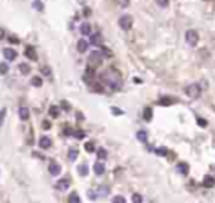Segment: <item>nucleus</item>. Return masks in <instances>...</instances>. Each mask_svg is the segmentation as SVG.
Masks as SVG:
<instances>
[{
	"label": "nucleus",
	"instance_id": "f257e3e1",
	"mask_svg": "<svg viewBox=\"0 0 215 203\" xmlns=\"http://www.w3.org/2000/svg\"><path fill=\"white\" fill-rule=\"evenodd\" d=\"M103 81H104L111 89H119L121 87V77H119V74L116 72L114 69L106 71V72L103 74Z\"/></svg>",
	"mask_w": 215,
	"mask_h": 203
},
{
	"label": "nucleus",
	"instance_id": "f03ea898",
	"mask_svg": "<svg viewBox=\"0 0 215 203\" xmlns=\"http://www.w3.org/2000/svg\"><path fill=\"white\" fill-rule=\"evenodd\" d=\"M101 62H103V54H101L99 51H94V52H91L89 56H88V64H89V67H98V66H101Z\"/></svg>",
	"mask_w": 215,
	"mask_h": 203
},
{
	"label": "nucleus",
	"instance_id": "7ed1b4c3",
	"mask_svg": "<svg viewBox=\"0 0 215 203\" xmlns=\"http://www.w3.org/2000/svg\"><path fill=\"white\" fill-rule=\"evenodd\" d=\"M185 94L188 96V98H192V99H197V98H200V94H202V89H200V86L198 84H190V86H187L185 87Z\"/></svg>",
	"mask_w": 215,
	"mask_h": 203
},
{
	"label": "nucleus",
	"instance_id": "20e7f679",
	"mask_svg": "<svg viewBox=\"0 0 215 203\" xmlns=\"http://www.w3.org/2000/svg\"><path fill=\"white\" fill-rule=\"evenodd\" d=\"M118 25H119L123 30H130L133 27V17L131 15H121L119 20H118Z\"/></svg>",
	"mask_w": 215,
	"mask_h": 203
},
{
	"label": "nucleus",
	"instance_id": "39448f33",
	"mask_svg": "<svg viewBox=\"0 0 215 203\" xmlns=\"http://www.w3.org/2000/svg\"><path fill=\"white\" fill-rule=\"evenodd\" d=\"M185 40H187L188 46H197V42H198V32L193 30V29L187 30V34H185Z\"/></svg>",
	"mask_w": 215,
	"mask_h": 203
},
{
	"label": "nucleus",
	"instance_id": "423d86ee",
	"mask_svg": "<svg viewBox=\"0 0 215 203\" xmlns=\"http://www.w3.org/2000/svg\"><path fill=\"white\" fill-rule=\"evenodd\" d=\"M49 173H51L52 176L61 175V165H59L57 161H49Z\"/></svg>",
	"mask_w": 215,
	"mask_h": 203
},
{
	"label": "nucleus",
	"instance_id": "0eeeda50",
	"mask_svg": "<svg viewBox=\"0 0 215 203\" xmlns=\"http://www.w3.org/2000/svg\"><path fill=\"white\" fill-rule=\"evenodd\" d=\"M39 146H41V150H49V148L52 146V141H51V138H47V136H42L41 139H39Z\"/></svg>",
	"mask_w": 215,
	"mask_h": 203
},
{
	"label": "nucleus",
	"instance_id": "6e6552de",
	"mask_svg": "<svg viewBox=\"0 0 215 203\" xmlns=\"http://www.w3.org/2000/svg\"><path fill=\"white\" fill-rule=\"evenodd\" d=\"M25 56H27V59H30V61H37V52L32 46L25 47Z\"/></svg>",
	"mask_w": 215,
	"mask_h": 203
},
{
	"label": "nucleus",
	"instance_id": "1a4fd4ad",
	"mask_svg": "<svg viewBox=\"0 0 215 203\" xmlns=\"http://www.w3.org/2000/svg\"><path fill=\"white\" fill-rule=\"evenodd\" d=\"M56 188H57V190H61V191L67 190V188H69V180H67V178H62V180H59V181L56 183Z\"/></svg>",
	"mask_w": 215,
	"mask_h": 203
},
{
	"label": "nucleus",
	"instance_id": "9d476101",
	"mask_svg": "<svg viewBox=\"0 0 215 203\" xmlns=\"http://www.w3.org/2000/svg\"><path fill=\"white\" fill-rule=\"evenodd\" d=\"M88 46H89V42L86 40V39L77 40V52H86L88 51Z\"/></svg>",
	"mask_w": 215,
	"mask_h": 203
},
{
	"label": "nucleus",
	"instance_id": "9b49d317",
	"mask_svg": "<svg viewBox=\"0 0 215 203\" xmlns=\"http://www.w3.org/2000/svg\"><path fill=\"white\" fill-rule=\"evenodd\" d=\"M177 171H178L180 175H188L190 168H188L187 163H178V165H177Z\"/></svg>",
	"mask_w": 215,
	"mask_h": 203
},
{
	"label": "nucleus",
	"instance_id": "f8f14e48",
	"mask_svg": "<svg viewBox=\"0 0 215 203\" xmlns=\"http://www.w3.org/2000/svg\"><path fill=\"white\" fill-rule=\"evenodd\" d=\"M84 81H86L88 84L94 82V71H93V69H88V71H86V74H84Z\"/></svg>",
	"mask_w": 215,
	"mask_h": 203
},
{
	"label": "nucleus",
	"instance_id": "ddd939ff",
	"mask_svg": "<svg viewBox=\"0 0 215 203\" xmlns=\"http://www.w3.org/2000/svg\"><path fill=\"white\" fill-rule=\"evenodd\" d=\"M4 56H5L7 61H15L17 52L14 51V49H5V51H4Z\"/></svg>",
	"mask_w": 215,
	"mask_h": 203
},
{
	"label": "nucleus",
	"instance_id": "4468645a",
	"mask_svg": "<svg viewBox=\"0 0 215 203\" xmlns=\"http://www.w3.org/2000/svg\"><path fill=\"white\" fill-rule=\"evenodd\" d=\"M79 30H81V34H83V35H91V25L88 24V22H84V24H81V27H79Z\"/></svg>",
	"mask_w": 215,
	"mask_h": 203
},
{
	"label": "nucleus",
	"instance_id": "2eb2a0df",
	"mask_svg": "<svg viewBox=\"0 0 215 203\" xmlns=\"http://www.w3.org/2000/svg\"><path fill=\"white\" fill-rule=\"evenodd\" d=\"M93 170H94L96 175H103V173L106 171V166H104V165H103L101 161H98V163L94 165V168H93Z\"/></svg>",
	"mask_w": 215,
	"mask_h": 203
},
{
	"label": "nucleus",
	"instance_id": "dca6fc26",
	"mask_svg": "<svg viewBox=\"0 0 215 203\" xmlns=\"http://www.w3.org/2000/svg\"><path fill=\"white\" fill-rule=\"evenodd\" d=\"M29 116H30V113H29L27 108H20V109H19V118H20L22 121H27L29 119Z\"/></svg>",
	"mask_w": 215,
	"mask_h": 203
},
{
	"label": "nucleus",
	"instance_id": "f3484780",
	"mask_svg": "<svg viewBox=\"0 0 215 203\" xmlns=\"http://www.w3.org/2000/svg\"><path fill=\"white\" fill-rule=\"evenodd\" d=\"M203 186H205V188L215 186V178H214V176H205V178H203Z\"/></svg>",
	"mask_w": 215,
	"mask_h": 203
},
{
	"label": "nucleus",
	"instance_id": "a211bd4d",
	"mask_svg": "<svg viewBox=\"0 0 215 203\" xmlns=\"http://www.w3.org/2000/svg\"><path fill=\"white\" fill-rule=\"evenodd\" d=\"M98 195L99 196H106V195H109V186H106V185H101V186H98Z\"/></svg>",
	"mask_w": 215,
	"mask_h": 203
},
{
	"label": "nucleus",
	"instance_id": "6ab92c4d",
	"mask_svg": "<svg viewBox=\"0 0 215 203\" xmlns=\"http://www.w3.org/2000/svg\"><path fill=\"white\" fill-rule=\"evenodd\" d=\"M77 171H79V175H81V176H86V175H88V171H89V168H88V163H83V165H79Z\"/></svg>",
	"mask_w": 215,
	"mask_h": 203
},
{
	"label": "nucleus",
	"instance_id": "aec40b11",
	"mask_svg": "<svg viewBox=\"0 0 215 203\" xmlns=\"http://www.w3.org/2000/svg\"><path fill=\"white\" fill-rule=\"evenodd\" d=\"M101 40H103V39H101V34H98V32L91 35V44H94V46H99Z\"/></svg>",
	"mask_w": 215,
	"mask_h": 203
},
{
	"label": "nucleus",
	"instance_id": "412c9836",
	"mask_svg": "<svg viewBox=\"0 0 215 203\" xmlns=\"http://www.w3.org/2000/svg\"><path fill=\"white\" fill-rule=\"evenodd\" d=\"M19 71H20V74H24V76H27V74L30 72V67H29V64L22 62L20 66H19Z\"/></svg>",
	"mask_w": 215,
	"mask_h": 203
},
{
	"label": "nucleus",
	"instance_id": "4be33fe9",
	"mask_svg": "<svg viewBox=\"0 0 215 203\" xmlns=\"http://www.w3.org/2000/svg\"><path fill=\"white\" fill-rule=\"evenodd\" d=\"M77 155H79V151L76 150V148H71V150H69V153H67V158L71 160V161H74V160L77 158Z\"/></svg>",
	"mask_w": 215,
	"mask_h": 203
},
{
	"label": "nucleus",
	"instance_id": "5701e85b",
	"mask_svg": "<svg viewBox=\"0 0 215 203\" xmlns=\"http://www.w3.org/2000/svg\"><path fill=\"white\" fill-rule=\"evenodd\" d=\"M158 103H160L161 106H170V104H173V103H175V99H172V98H161Z\"/></svg>",
	"mask_w": 215,
	"mask_h": 203
},
{
	"label": "nucleus",
	"instance_id": "b1692460",
	"mask_svg": "<svg viewBox=\"0 0 215 203\" xmlns=\"http://www.w3.org/2000/svg\"><path fill=\"white\" fill-rule=\"evenodd\" d=\"M153 116V111L151 108H145V111H143V118H145V121H150Z\"/></svg>",
	"mask_w": 215,
	"mask_h": 203
},
{
	"label": "nucleus",
	"instance_id": "393cba45",
	"mask_svg": "<svg viewBox=\"0 0 215 203\" xmlns=\"http://www.w3.org/2000/svg\"><path fill=\"white\" fill-rule=\"evenodd\" d=\"M136 138L140 141H141V143H146L148 141V136H146V131H138V134H136Z\"/></svg>",
	"mask_w": 215,
	"mask_h": 203
},
{
	"label": "nucleus",
	"instance_id": "a878e982",
	"mask_svg": "<svg viewBox=\"0 0 215 203\" xmlns=\"http://www.w3.org/2000/svg\"><path fill=\"white\" fill-rule=\"evenodd\" d=\"M32 86H34V87H41L42 86V77H39V76H35V77H32Z\"/></svg>",
	"mask_w": 215,
	"mask_h": 203
},
{
	"label": "nucleus",
	"instance_id": "bb28decb",
	"mask_svg": "<svg viewBox=\"0 0 215 203\" xmlns=\"http://www.w3.org/2000/svg\"><path fill=\"white\" fill-rule=\"evenodd\" d=\"M84 150H86V153H94L96 151V148H94V143H86V144H84Z\"/></svg>",
	"mask_w": 215,
	"mask_h": 203
},
{
	"label": "nucleus",
	"instance_id": "cd10ccee",
	"mask_svg": "<svg viewBox=\"0 0 215 203\" xmlns=\"http://www.w3.org/2000/svg\"><path fill=\"white\" fill-rule=\"evenodd\" d=\"M69 203H81L77 193H71V195H69Z\"/></svg>",
	"mask_w": 215,
	"mask_h": 203
},
{
	"label": "nucleus",
	"instance_id": "c85d7f7f",
	"mask_svg": "<svg viewBox=\"0 0 215 203\" xmlns=\"http://www.w3.org/2000/svg\"><path fill=\"white\" fill-rule=\"evenodd\" d=\"M49 114L52 116V118H57V116H59V108H57V106H51V109H49Z\"/></svg>",
	"mask_w": 215,
	"mask_h": 203
},
{
	"label": "nucleus",
	"instance_id": "c756f323",
	"mask_svg": "<svg viewBox=\"0 0 215 203\" xmlns=\"http://www.w3.org/2000/svg\"><path fill=\"white\" fill-rule=\"evenodd\" d=\"M7 72H9V66H7V62H0V74L5 76Z\"/></svg>",
	"mask_w": 215,
	"mask_h": 203
},
{
	"label": "nucleus",
	"instance_id": "7c9ffc66",
	"mask_svg": "<svg viewBox=\"0 0 215 203\" xmlns=\"http://www.w3.org/2000/svg\"><path fill=\"white\" fill-rule=\"evenodd\" d=\"M72 136H76L77 139H84V138H86V133L81 131V129H77V131H74V133H72Z\"/></svg>",
	"mask_w": 215,
	"mask_h": 203
},
{
	"label": "nucleus",
	"instance_id": "2f4dec72",
	"mask_svg": "<svg viewBox=\"0 0 215 203\" xmlns=\"http://www.w3.org/2000/svg\"><path fill=\"white\" fill-rule=\"evenodd\" d=\"M106 156H108V151L106 150H98V158L99 160H106Z\"/></svg>",
	"mask_w": 215,
	"mask_h": 203
},
{
	"label": "nucleus",
	"instance_id": "473e14b6",
	"mask_svg": "<svg viewBox=\"0 0 215 203\" xmlns=\"http://www.w3.org/2000/svg\"><path fill=\"white\" fill-rule=\"evenodd\" d=\"M131 200H133V203H141L143 202V198H141V195H138V193H135L131 196Z\"/></svg>",
	"mask_w": 215,
	"mask_h": 203
},
{
	"label": "nucleus",
	"instance_id": "72a5a7b5",
	"mask_svg": "<svg viewBox=\"0 0 215 203\" xmlns=\"http://www.w3.org/2000/svg\"><path fill=\"white\" fill-rule=\"evenodd\" d=\"M5 114H7V109H0V126L4 124V119H5Z\"/></svg>",
	"mask_w": 215,
	"mask_h": 203
},
{
	"label": "nucleus",
	"instance_id": "f704fd0d",
	"mask_svg": "<svg viewBox=\"0 0 215 203\" xmlns=\"http://www.w3.org/2000/svg\"><path fill=\"white\" fill-rule=\"evenodd\" d=\"M197 124H198L200 128H205V126H207V121H205L203 118H197Z\"/></svg>",
	"mask_w": 215,
	"mask_h": 203
},
{
	"label": "nucleus",
	"instance_id": "c9c22d12",
	"mask_svg": "<svg viewBox=\"0 0 215 203\" xmlns=\"http://www.w3.org/2000/svg\"><path fill=\"white\" fill-rule=\"evenodd\" d=\"M32 7H34V9H37V10H42V2H41V0H35V2L32 4Z\"/></svg>",
	"mask_w": 215,
	"mask_h": 203
},
{
	"label": "nucleus",
	"instance_id": "e433bc0d",
	"mask_svg": "<svg viewBox=\"0 0 215 203\" xmlns=\"http://www.w3.org/2000/svg\"><path fill=\"white\" fill-rule=\"evenodd\" d=\"M113 203H126V200L123 196H114L113 198Z\"/></svg>",
	"mask_w": 215,
	"mask_h": 203
},
{
	"label": "nucleus",
	"instance_id": "4c0bfd02",
	"mask_svg": "<svg viewBox=\"0 0 215 203\" xmlns=\"http://www.w3.org/2000/svg\"><path fill=\"white\" fill-rule=\"evenodd\" d=\"M88 196H89L91 200H96V196H98V193H94L93 190H88Z\"/></svg>",
	"mask_w": 215,
	"mask_h": 203
},
{
	"label": "nucleus",
	"instance_id": "58836bf2",
	"mask_svg": "<svg viewBox=\"0 0 215 203\" xmlns=\"http://www.w3.org/2000/svg\"><path fill=\"white\" fill-rule=\"evenodd\" d=\"M128 4H130V0H118V5L119 7H128Z\"/></svg>",
	"mask_w": 215,
	"mask_h": 203
},
{
	"label": "nucleus",
	"instance_id": "ea45409f",
	"mask_svg": "<svg viewBox=\"0 0 215 203\" xmlns=\"http://www.w3.org/2000/svg\"><path fill=\"white\" fill-rule=\"evenodd\" d=\"M42 74H44V76H47V77H51V69H49V67H42Z\"/></svg>",
	"mask_w": 215,
	"mask_h": 203
},
{
	"label": "nucleus",
	"instance_id": "a19ab883",
	"mask_svg": "<svg viewBox=\"0 0 215 203\" xmlns=\"http://www.w3.org/2000/svg\"><path fill=\"white\" fill-rule=\"evenodd\" d=\"M155 153H156V155H160V156H163V155H168V151L165 150V148H161V150H156Z\"/></svg>",
	"mask_w": 215,
	"mask_h": 203
},
{
	"label": "nucleus",
	"instance_id": "79ce46f5",
	"mask_svg": "<svg viewBox=\"0 0 215 203\" xmlns=\"http://www.w3.org/2000/svg\"><path fill=\"white\" fill-rule=\"evenodd\" d=\"M156 2H158V5L160 7H166L168 5V0H156Z\"/></svg>",
	"mask_w": 215,
	"mask_h": 203
},
{
	"label": "nucleus",
	"instance_id": "37998d69",
	"mask_svg": "<svg viewBox=\"0 0 215 203\" xmlns=\"http://www.w3.org/2000/svg\"><path fill=\"white\" fill-rule=\"evenodd\" d=\"M111 113H113V114H118V116H119V114H123V111H121V109H118V108H113V109H111Z\"/></svg>",
	"mask_w": 215,
	"mask_h": 203
},
{
	"label": "nucleus",
	"instance_id": "c03bdc74",
	"mask_svg": "<svg viewBox=\"0 0 215 203\" xmlns=\"http://www.w3.org/2000/svg\"><path fill=\"white\" fill-rule=\"evenodd\" d=\"M62 108H64V111H71V106H69V103H66V101H62Z\"/></svg>",
	"mask_w": 215,
	"mask_h": 203
},
{
	"label": "nucleus",
	"instance_id": "a18cd8bd",
	"mask_svg": "<svg viewBox=\"0 0 215 203\" xmlns=\"http://www.w3.org/2000/svg\"><path fill=\"white\" fill-rule=\"evenodd\" d=\"M42 128H44V129H49V128H51V123H49V121H44V123H42Z\"/></svg>",
	"mask_w": 215,
	"mask_h": 203
},
{
	"label": "nucleus",
	"instance_id": "49530a36",
	"mask_svg": "<svg viewBox=\"0 0 215 203\" xmlns=\"http://www.w3.org/2000/svg\"><path fill=\"white\" fill-rule=\"evenodd\" d=\"M5 30H4V29H0V39H5Z\"/></svg>",
	"mask_w": 215,
	"mask_h": 203
},
{
	"label": "nucleus",
	"instance_id": "de8ad7c7",
	"mask_svg": "<svg viewBox=\"0 0 215 203\" xmlns=\"http://www.w3.org/2000/svg\"><path fill=\"white\" fill-rule=\"evenodd\" d=\"M9 40H10V42H12V44H19V40H17V39H15V37H10V39H9Z\"/></svg>",
	"mask_w": 215,
	"mask_h": 203
},
{
	"label": "nucleus",
	"instance_id": "09e8293b",
	"mask_svg": "<svg viewBox=\"0 0 215 203\" xmlns=\"http://www.w3.org/2000/svg\"><path fill=\"white\" fill-rule=\"evenodd\" d=\"M77 119H79V121H83V119H84V116L81 114V113H77Z\"/></svg>",
	"mask_w": 215,
	"mask_h": 203
}]
</instances>
